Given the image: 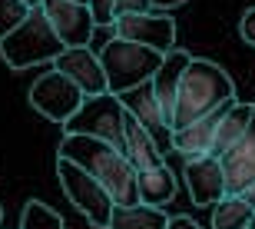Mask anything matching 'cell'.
<instances>
[{
	"instance_id": "obj_28",
	"label": "cell",
	"mask_w": 255,
	"mask_h": 229,
	"mask_svg": "<svg viewBox=\"0 0 255 229\" xmlns=\"http://www.w3.org/2000/svg\"><path fill=\"white\" fill-rule=\"evenodd\" d=\"M242 200H246L249 206H252V210H255V186H249V190L242 193Z\"/></svg>"
},
{
	"instance_id": "obj_4",
	"label": "cell",
	"mask_w": 255,
	"mask_h": 229,
	"mask_svg": "<svg viewBox=\"0 0 255 229\" xmlns=\"http://www.w3.org/2000/svg\"><path fill=\"white\" fill-rule=\"evenodd\" d=\"M162 57L159 50L152 47H139V43H129V40H106L103 50H100V63H103V73H106V86L110 93H126L132 86L139 83H149L156 70L162 67Z\"/></svg>"
},
{
	"instance_id": "obj_29",
	"label": "cell",
	"mask_w": 255,
	"mask_h": 229,
	"mask_svg": "<svg viewBox=\"0 0 255 229\" xmlns=\"http://www.w3.org/2000/svg\"><path fill=\"white\" fill-rule=\"evenodd\" d=\"M27 7H43V0H23Z\"/></svg>"
},
{
	"instance_id": "obj_5",
	"label": "cell",
	"mask_w": 255,
	"mask_h": 229,
	"mask_svg": "<svg viewBox=\"0 0 255 229\" xmlns=\"http://www.w3.org/2000/svg\"><path fill=\"white\" fill-rule=\"evenodd\" d=\"M57 176H60V186H63L66 200L73 203L96 229H110L116 203H113V196L106 193L103 183L96 180V176H90L83 166L63 160V156H57Z\"/></svg>"
},
{
	"instance_id": "obj_24",
	"label": "cell",
	"mask_w": 255,
	"mask_h": 229,
	"mask_svg": "<svg viewBox=\"0 0 255 229\" xmlns=\"http://www.w3.org/2000/svg\"><path fill=\"white\" fill-rule=\"evenodd\" d=\"M126 13H152V0H116V17Z\"/></svg>"
},
{
	"instance_id": "obj_32",
	"label": "cell",
	"mask_w": 255,
	"mask_h": 229,
	"mask_svg": "<svg viewBox=\"0 0 255 229\" xmlns=\"http://www.w3.org/2000/svg\"><path fill=\"white\" fill-rule=\"evenodd\" d=\"M0 216H3V210H0Z\"/></svg>"
},
{
	"instance_id": "obj_19",
	"label": "cell",
	"mask_w": 255,
	"mask_h": 229,
	"mask_svg": "<svg viewBox=\"0 0 255 229\" xmlns=\"http://www.w3.org/2000/svg\"><path fill=\"white\" fill-rule=\"evenodd\" d=\"M110 229H169V216L156 206H113Z\"/></svg>"
},
{
	"instance_id": "obj_22",
	"label": "cell",
	"mask_w": 255,
	"mask_h": 229,
	"mask_svg": "<svg viewBox=\"0 0 255 229\" xmlns=\"http://www.w3.org/2000/svg\"><path fill=\"white\" fill-rule=\"evenodd\" d=\"M30 10L33 7H27L23 0H0V40L7 37V33H13L30 17Z\"/></svg>"
},
{
	"instance_id": "obj_20",
	"label": "cell",
	"mask_w": 255,
	"mask_h": 229,
	"mask_svg": "<svg viewBox=\"0 0 255 229\" xmlns=\"http://www.w3.org/2000/svg\"><path fill=\"white\" fill-rule=\"evenodd\" d=\"M252 220H255V210L242 196H232V193H226L212 206V229H249Z\"/></svg>"
},
{
	"instance_id": "obj_27",
	"label": "cell",
	"mask_w": 255,
	"mask_h": 229,
	"mask_svg": "<svg viewBox=\"0 0 255 229\" xmlns=\"http://www.w3.org/2000/svg\"><path fill=\"white\" fill-rule=\"evenodd\" d=\"M179 3H186V0H152V10H159V13H166V10L179 7Z\"/></svg>"
},
{
	"instance_id": "obj_11",
	"label": "cell",
	"mask_w": 255,
	"mask_h": 229,
	"mask_svg": "<svg viewBox=\"0 0 255 229\" xmlns=\"http://www.w3.org/2000/svg\"><path fill=\"white\" fill-rule=\"evenodd\" d=\"M229 106H232V100L222 103L219 110H212V113H206L202 120H196V123L182 126V130H172V136H169L172 150L179 153L182 160H202V156H212L216 130H219V123H222V116H226Z\"/></svg>"
},
{
	"instance_id": "obj_1",
	"label": "cell",
	"mask_w": 255,
	"mask_h": 229,
	"mask_svg": "<svg viewBox=\"0 0 255 229\" xmlns=\"http://www.w3.org/2000/svg\"><path fill=\"white\" fill-rule=\"evenodd\" d=\"M60 156L76 166H83L90 176L106 186V193L113 196L116 206H136L139 203V190H136V170L126 160V153H120L116 146L96 140V136L83 133H66L60 140Z\"/></svg>"
},
{
	"instance_id": "obj_18",
	"label": "cell",
	"mask_w": 255,
	"mask_h": 229,
	"mask_svg": "<svg viewBox=\"0 0 255 229\" xmlns=\"http://www.w3.org/2000/svg\"><path fill=\"white\" fill-rule=\"evenodd\" d=\"M136 190H139L142 206L162 210V206L176 196V176H172V170L166 163H159V166H149V170L136 173Z\"/></svg>"
},
{
	"instance_id": "obj_2",
	"label": "cell",
	"mask_w": 255,
	"mask_h": 229,
	"mask_svg": "<svg viewBox=\"0 0 255 229\" xmlns=\"http://www.w3.org/2000/svg\"><path fill=\"white\" fill-rule=\"evenodd\" d=\"M236 100V83L226 70L212 63V60H192L179 83V96H176V113H172V130L202 120L206 113L219 110L222 103Z\"/></svg>"
},
{
	"instance_id": "obj_30",
	"label": "cell",
	"mask_w": 255,
	"mask_h": 229,
	"mask_svg": "<svg viewBox=\"0 0 255 229\" xmlns=\"http://www.w3.org/2000/svg\"><path fill=\"white\" fill-rule=\"evenodd\" d=\"M73 3H83V7H86V3H90V0H73Z\"/></svg>"
},
{
	"instance_id": "obj_9",
	"label": "cell",
	"mask_w": 255,
	"mask_h": 229,
	"mask_svg": "<svg viewBox=\"0 0 255 229\" xmlns=\"http://www.w3.org/2000/svg\"><path fill=\"white\" fill-rule=\"evenodd\" d=\"M43 13L53 33L63 40V47H90V37L96 30L90 7L73 3V0H43Z\"/></svg>"
},
{
	"instance_id": "obj_14",
	"label": "cell",
	"mask_w": 255,
	"mask_h": 229,
	"mask_svg": "<svg viewBox=\"0 0 255 229\" xmlns=\"http://www.w3.org/2000/svg\"><path fill=\"white\" fill-rule=\"evenodd\" d=\"M222 173H226V193L242 196L249 186H255V120L232 150L222 156Z\"/></svg>"
},
{
	"instance_id": "obj_6",
	"label": "cell",
	"mask_w": 255,
	"mask_h": 229,
	"mask_svg": "<svg viewBox=\"0 0 255 229\" xmlns=\"http://www.w3.org/2000/svg\"><path fill=\"white\" fill-rule=\"evenodd\" d=\"M126 106L116 93H103V96H86L83 106L76 110V116L63 126L66 133H83V136H96L103 143L116 146L123 153L126 150Z\"/></svg>"
},
{
	"instance_id": "obj_3",
	"label": "cell",
	"mask_w": 255,
	"mask_h": 229,
	"mask_svg": "<svg viewBox=\"0 0 255 229\" xmlns=\"http://www.w3.org/2000/svg\"><path fill=\"white\" fill-rule=\"evenodd\" d=\"M63 50H66L63 40L53 33L43 7H33L30 17L13 33H7L0 40V53L7 60V67H13V70H27V67H37V63H53Z\"/></svg>"
},
{
	"instance_id": "obj_23",
	"label": "cell",
	"mask_w": 255,
	"mask_h": 229,
	"mask_svg": "<svg viewBox=\"0 0 255 229\" xmlns=\"http://www.w3.org/2000/svg\"><path fill=\"white\" fill-rule=\"evenodd\" d=\"M90 17H93L96 27H113L116 20V0H90Z\"/></svg>"
},
{
	"instance_id": "obj_31",
	"label": "cell",
	"mask_w": 255,
	"mask_h": 229,
	"mask_svg": "<svg viewBox=\"0 0 255 229\" xmlns=\"http://www.w3.org/2000/svg\"><path fill=\"white\" fill-rule=\"evenodd\" d=\"M249 229H255V220H252V226H249Z\"/></svg>"
},
{
	"instance_id": "obj_25",
	"label": "cell",
	"mask_w": 255,
	"mask_h": 229,
	"mask_svg": "<svg viewBox=\"0 0 255 229\" xmlns=\"http://www.w3.org/2000/svg\"><path fill=\"white\" fill-rule=\"evenodd\" d=\"M239 33H242V40H246L249 47H255V7L242 13V20H239Z\"/></svg>"
},
{
	"instance_id": "obj_17",
	"label": "cell",
	"mask_w": 255,
	"mask_h": 229,
	"mask_svg": "<svg viewBox=\"0 0 255 229\" xmlns=\"http://www.w3.org/2000/svg\"><path fill=\"white\" fill-rule=\"evenodd\" d=\"M255 120V103H242V100H232V106L226 110V116H222V123H219L216 130V143H212V156H226L232 146L246 136V130L252 126Z\"/></svg>"
},
{
	"instance_id": "obj_26",
	"label": "cell",
	"mask_w": 255,
	"mask_h": 229,
	"mask_svg": "<svg viewBox=\"0 0 255 229\" xmlns=\"http://www.w3.org/2000/svg\"><path fill=\"white\" fill-rule=\"evenodd\" d=\"M169 229H199V223H192L189 216H169Z\"/></svg>"
},
{
	"instance_id": "obj_15",
	"label": "cell",
	"mask_w": 255,
	"mask_h": 229,
	"mask_svg": "<svg viewBox=\"0 0 255 229\" xmlns=\"http://www.w3.org/2000/svg\"><path fill=\"white\" fill-rule=\"evenodd\" d=\"M120 100H123L126 113L136 116L146 130H149L156 140H166V136H172V130L166 126V120H162V110H159V100H156V93H152V80L149 83H139L132 86V90H126V93H120Z\"/></svg>"
},
{
	"instance_id": "obj_8",
	"label": "cell",
	"mask_w": 255,
	"mask_h": 229,
	"mask_svg": "<svg viewBox=\"0 0 255 229\" xmlns=\"http://www.w3.org/2000/svg\"><path fill=\"white\" fill-rule=\"evenodd\" d=\"M113 37L139 43V47H152L159 53L176 50V20L152 10V13H126V17L113 20Z\"/></svg>"
},
{
	"instance_id": "obj_16",
	"label": "cell",
	"mask_w": 255,
	"mask_h": 229,
	"mask_svg": "<svg viewBox=\"0 0 255 229\" xmlns=\"http://www.w3.org/2000/svg\"><path fill=\"white\" fill-rule=\"evenodd\" d=\"M123 133H126V160L132 163V170H149V166H159L162 163V153H159V140L146 130V126L136 120V116L126 113V123H123Z\"/></svg>"
},
{
	"instance_id": "obj_13",
	"label": "cell",
	"mask_w": 255,
	"mask_h": 229,
	"mask_svg": "<svg viewBox=\"0 0 255 229\" xmlns=\"http://www.w3.org/2000/svg\"><path fill=\"white\" fill-rule=\"evenodd\" d=\"M192 63V57L186 53V50H169L166 57H162V67L156 70V76H152V93H156V100H159V110H162V120H166V126L172 130V113H176V96H179V83H182V73H186V67Z\"/></svg>"
},
{
	"instance_id": "obj_10",
	"label": "cell",
	"mask_w": 255,
	"mask_h": 229,
	"mask_svg": "<svg viewBox=\"0 0 255 229\" xmlns=\"http://www.w3.org/2000/svg\"><path fill=\"white\" fill-rule=\"evenodd\" d=\"M53 70H60L63 76H70V80H73L86 96L110 93L103 63H100V53H93L90 47H66L63 53L53 60Z\"/></svg>"
},
{
	"instance_id": "obj_21",
	"label": "cell",
	"mask_w": 255,
	"mask_h": 229,
	"mask_svg": "<svg viewBox=\"0 0 255 229\" xmlns=\"http://www.w3.org/2000/svg\"><path fill=\"white\" fill-rule=\"evenodd\" d=\"M20 229H63V216L57 210H50L47 203L30 200L20 216Z\"/></svg>"
},
{
	"instance_id": "obj_12",
	"label": "cell",
	"mask_w": 255,
	"mask_h": 229,
	"mask_svg": "<svg viewBox=\"0 0 255 229\" xmlns=\"http://www.w3.org/2000/svg\"><path fill=\"white\" fill-rule=\"evenodd\" d=\"M182 180L189 186V196L196 206H216L226 196V173L219 156H202V160H186Z\"/></svg>"
},
{
	"instance_id": "obj_7",
	"label": "cell",
	"mask_w": 255,
	"mask_h": 229,
	"mask_svg": "<svg viewBox=\"0 0 255 229\" xmlns=\"http://www.w3.org/2000/svg\"><path fill=\"white\" fill-rule=\"evenodd\" d=\"M83 100H86V93L60 70H50V73L37 76L33 86H30V106L60 126H66L73 120L76 110L83 106Z\"/></svg>"
}]
</instances>
